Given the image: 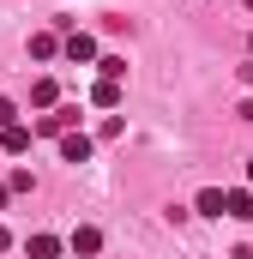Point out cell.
<instances>
[{
  "mask_svg": "<svg viewBox=\"0 0 253 259\" xmlns=\"http://www.w3.org/2000/svg\"><path fill=\"white\" fill-rule=\"evenodd\" d=\"M36 133H55V139L61 133H78V103H55V115H43Z\"/></svg>",
  "mask_w": 253,
  "mask_h": 259,
  "instance_id": "obj_1",
  "label": "cell"
},
{
  "mask_svg": "<svg viewBox=\"0 0 253 259\" xmlns=\"http://www.w3.org/2000/svg\"><path fill=\"white\" fill-rule=\"evenodd\" d=\"M66 253H103V229H91V223H78V229H72V235H66Z\"/></svg>",
  "mask_w": 253,
  "mask_h": 259,
  "instance_id": "obj_2",
  "label": "cell"
},
{
  "mask_svg": "<svg viewBox=\"0 0 253 259\" xmlns=\"http://www.w3.org/2000/svg\"><path fill=\"white\" fill-rule=\"evenodd\" d=\"M30 139H36V133L24 127V121H12V127H0V151H6V157H24V151H30Z\"/></svg>",
  "mask_w": 253,
  "mask_h": 259,
  "instance_id": "obj_3",
  "label": "cell"
},
{
  "mask_svg": "<svg viewBox=\"0 0 253 259\" xmlns=\"http://www.w3.org/2000/svg\"><path fill=\"white\" fill-rule=\"evenodd\" d=\"M223 217H235V223H253V187H235V193H223Z\"/></svg>",
  "mask_w": 253,
  "mask_h": 259,
  "instance_id": "obj_4",
  "label": "cell"
},
{
  "mask_svg": "<svg viewBox=\"0 0 253 259\" xmlns=\"http://www.w3.org/2000/svg\"><path fill=\"white\" fill-rule=\"evenodd\" d=\"M61 55L66 61H97V36H91V30H72V36L61 42Z\"/></svg>",
  "mask_w": 253,
  "mask_h": 259,
  "instance_id": "obj_5",
  "label": "cell"
},
{
  "mask_svg": "<svg viewBox=\"0 0 253 259\" xmlns=\"http://www.w3.org/2000/svg\"><path fill=\"white\" fill-rule=\"evenodd\" d=\"M61 163H91V139L85 133H61Z\"/></svg>",
  "mask_w": 253,
  "mask_h": 259,
  "instance_id": "obj_6",
  "label": "cell"
},
{
  "mask_svg": "<svg viewBox=\"0 0 253 259\" xmlns=\"http://www.w3.org/2000/svg\"><path fill=\"white\" fill-rule=\"evenodd\" d=\"M24 253H30V259H61L66 241H61V235H30V241H24Z\"/></svg>",
  "mask_w": 253,
  "mask_h": 259,
  "instance_id": "obj_7",
  "label": "cell"
},
{
  "mask_svg": "<svg viewBox=\"0 0 253 259\" xmlns=\"http://www.w3.org/2000/svg\"><path fill=\"white\" fill-rule=\"evenodd\" d=\"M91 103H97V109H121V84H115V78H97V84H91Z\"/></svg>",
  "mask_w": 253,
  "mask_h": 259,
  "instance_id": "obj_8",
  "label": "cell"
},
{
  "mask_svg": "<svg viewBox=\"0 0 253 259\" xmlns=\"http://www.w3.org/2000/svg\"><path fill=\"white\" fill-rule=\"evenodd\" d=\"M30 103H36V109H55V103H61V84H55V78H36V84H30Z\"/></svg>",
  "mask_w": 253,
  "mask_h": 259,
  "instance_id": "obj_9",
  "label": "cell"
},
{
  "mask_svg": "<svg viewBox=\"0 0 253 259\" xmlns=\"http://www.w3.org/2000/svg\"><path fill=\"white\" fill-rule=\"evenodd\" d=\"M193 205H199V217H223V187H205Z\"/></svg>",
  "mask_w": 253,
  "mask_h": 259,
  "instance_id": "obj_10",
  "label": "cell"
},
{
  "mask_svg": "<svg viewBox=\"0 0 253 259\" xmlns=\"http://www.w3.org/2000/svg\"><path fill=\"white\" fill-rule=\"evenodd\" d=\"M30 55H36V61H55V55H61V42H55L49 30H36V36H30Z\"/></svg>",
  "mask_w": 253,
  "mask_h": 259,
  "instance_id": "obj_11",
  "label": "cell"
},
{
  "mask_svg": "<svg viewBox=\"0 0 253 259\" xmlns=\"http://www.w3.org/2000/svg\"><path fill=\"white\" fill-rule=\"evenodd\" d=\"M97 72H103V78H115V84H121V78H126V61H121V55H97Z\"/></svg>",
  "mask_w": 253,
  "mask_h": 259,
  "instance_id": "obj_12",
  "label": "cell"
},
{
  "mask_svg": "<svg viewBox=\"0 0 253 259\" xmlns=\"http://www.w3.org/2000/svg\"><path fill=\"white\" fill-rule=\"evenodd\" d=\"M30 187H36L30 169H12V175H6V193H30Z\"/></svg>",
  "mask_w": 253,
  "mask_h": 259,
  "instance_id": "obj_13",
  "label": "cell"
},
{
  "mask_svg": "<svg viewBox=\"0 0 253 259\" xmlns=\"http://www.w3.org/2000/svg\"><path fill=\"white\" fill-rule=\"evenodd\" d=\"M18 121V109H12V97H0V127H12Z\"/></svg>",
  "mask_w": 253,
  "mask_h": 259,
  "instance_id": "obj_14",
  "label": "cell"
},
{
  "mask_svg": "<svg viewBox=\"0 0 253 259\" xmlns=\"http://www.w3.org/2000/svg\"><path fill=\"white\" fill-rule=\"evenodd\" d=\"M6 247H12V229H0V253H6Z\"/></svg>",
  "mask_w": 253,
  "mask_h": 259,
  "instance_id": "obj_15",
  "label": "cell"
},
{
  "mask_svg": "<svg viewBox=\"0 0 253 259\" xmlns=\"http://www.w3.org/2000/svg\"><path fill=\"white\" fill-rule=\"evenodd\" d=\"M241 121H253V97H247V103H241Z\"/></svg>",
  "mask_w": 253,
  "mask_h": 259,
  "instance_id": "obj_16",
  "label": "cell"
},
{
  "mask_svg": "<svg viewBox=\"0 0 253 259\" xmlns=\"http://www.w3.org/2000/svg\"><path fill=\"white\" fill-rule=\"evenodd\" d=\"M6 199H12V193H6V181H0V205H6Z\"/></svg>",
  "mask_w": 253,
  "mask_h": 259,
  "instance_id": "obj_17",
  "label": "cell"
},
{
  "mask_svg": "<svg viewBox=\"0 0 253 259\" xmlns=\"http://www.w3.org/2000/svg\"><path fill=\"white\" fill-rule=\"evenodd\" d=\"M247 187H253V163H247Z\"/></svg>",
  "mask_w": 253,
  "mask_h": 259,
  "instance_id": "obj_18",
  "label": "cell"
},
{
  "mask_svg": "<svg viewBox=\"0 0 253 259\" xmlns=\"http://www.w3.org/2000/svg\"><path fill=\"white\" fill-rule=\"evenodd\" d=\"M241 6H247V12H253V0H241Z\"/></svg>",
  "mask_w": 253,
  "mask_h": 259,
  "instance_id": "obj_19",
  "label": "cell"
}]
</instances>
